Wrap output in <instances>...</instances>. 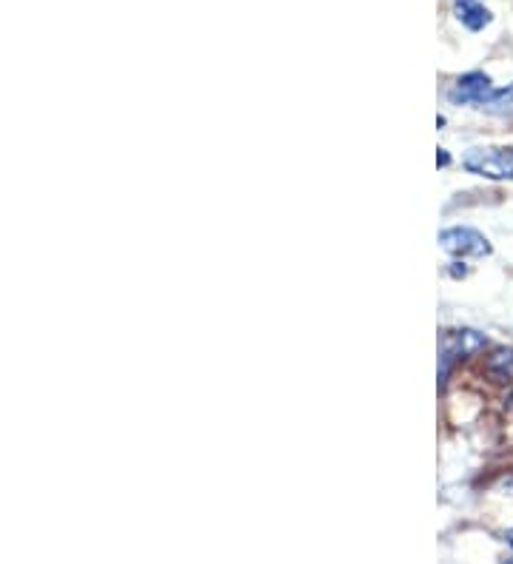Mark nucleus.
Listing matches in <instances>:
<instances>
[{"label": "nucleus", "instance_id": "6e6552de", "mask_svg": "<svg viewBox=\"0 0 513 564\" xmlns=\"http://www.w3.org/2000/svg\"><path fill=\"white\" fill-rule=\"evenodd\" d=\"M437 166H439V169L451 166V154H448V149H439L437 151Z\"/></svg>", "mask_w": 513, "mask_h": 564}, {"label": "nucleus", "instance_id": "f03ea898", "mask_svg": "<svg viewBox=\"0 0 513 564\" xmlns=\"http://www.w3.org/2000/svg\"><path fill=\"white\" fill-rule=\"evenodd\" d=\"M439 245H442L448 254L462 257V260H465V257H488V254L494 251V245H491V240H488L482 231L468 226L442 228V231H439Z\"/></svg>", "mask_w": 513, "mask_h": 564}, {"label": "nucleus", "instance_id": "423d86ee", "mask_svg": "<svg viewBox=\"0 0 513 564\" xmlns=\"http://www.w3.org/2000/svg\"><path fill=\"white\" fill-rule=\"evenodd\" d=\"M488 371L499 379H513V351L511 348H499L494 357L488 359Z\"/></svg>", "mask_w": 513, "mask_h": 564}, {"label": "nucleus", "instance_id": "0eeeda50", "mask_svg": "<svg viewBox=\"0 0 513 564\" xmlns=\"http://www.w3.org/2000/svg\"><path fill=\"white\" fill-rule=\"evenodd\" d=\"M482 109H488V112H508V109H513V86H508V89H494Z\"/></svg>", "mask_w": 513, "mask_h": 564}, {"label": "nucleus", "instance_id": "f257e3e1", "mask_svg": "<svg viewBox=\"0 0 513 564\" xmlns=\"http://www.w3.org/2000/svg\"><path fill=\"white\" fill-rule=\"evenodd\" d=\"M462 166L488 180H513V149H471Z\"/></svg>", "mask_w": 513, "mask_h": 564}, {"label": "nucleus", "instance_id": "39448f33", "mask_svg": "<svg viewBox=\"0 0 513 564\" xmlns=\"http://www.w3.org/2000/svg\"><path fill=\"white\" fill-rule=\"evenodd\" d=\"M454 12L459 23L465 26V29H471V32H482L494 15H491V9L488 6H482L479 0H454Z\"/></svg>", "mask_w": 513, "mask_h": 564}, {"label": "nucleus", "instance_id": "1a4fd4ad", "mask_svg": "<svg viewBox=\"0 0 513 564\" xmlns=\"http://www.w3.org/2000/svg\"><path fill=\"white\" fill-rule=\"evenodd\" d=\"M508 545L513 547V530H511V533H508Z\"/></svg>", "mask_w": 513, "mask_h": 564}, {"label": "nucleus", "instance_id": "20e7f679", "mask_svg": "<svg viewBox=\"0 0 513 564\" xmlns=\"http://www.w3.org/2000/svg\"><path fill=\"white\" fill-rule=\"evenodd\" d=\"M491 92H494L491 77L485 75V72H468V75H462L456 80V86L448 92V100L456 103V106H476V109H482L485 100L491 97Z\"/></svg>", "mask_w": 513, "mask_h": 564}, {"label": "nucleus", "instance_id": "7ed1b4c3", "mask_svg": "<svg viewBox=\"0 0 513 564\" xmlns=\"http://www.w3.org/2000/svg\"><path fill=\"white\" fill-rule=\"evenodd\" d=\"M479 348H485V337L479 331H471V328H462V331H448L442 337V354H439V388H445L448 382V371H451V362L454 359H465L468 354H474Z\"/></svg>", "mask_w": 513, "mask_h": 564}]
</instances>
